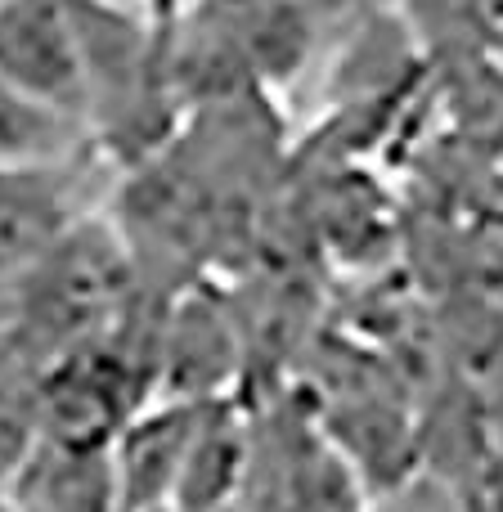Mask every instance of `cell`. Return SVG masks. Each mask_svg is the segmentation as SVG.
I'll use <instances>...</instances> for the list:
<instances>
[{"label": "cell", "instance_id": "6da1fadb", "mask_svg": "<svg viewBox=\"0 0 503 512\" xmlns=\"http://www.w3.org/2000/svg\"><path fill=\"white\" fill-rule=\"evenodd\" d=\"M0 81L86 126L77 0H0Z\"/></svg>", "mask_w": 503, "mask_h": 512}, {"label": "cell", "instance_id": "7a4b0ae2", "mask_svg": "<svg viewBox=\"0 0 503 512\" xmlns=\"http://www.w3.org/2000/svg\"><path fill=\"white\" fill-rule=\"evenodd\" d=\"M72 158L0 167V283L27 279L77 230V171Z\"/></svg>", "mask_w": 503, "mask_h": 512}, {"label": "cell", "instance_id": "3957f363", "mask_svg": "<svg viewBox=\"0 0 503 512\" xmlns=\"http://www.w3.org/2000/svg\"><path fill=\"white\" fill-rule=\"evenodd\" d=\"M77 144V122L54 108L27 99L9 81H0V167H18V162H50L68 158Z\"/></svg>", "mask_w": 503, "mask_h": 512}]
</instances>
